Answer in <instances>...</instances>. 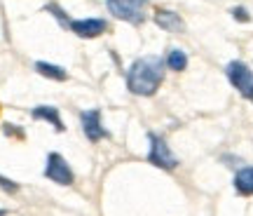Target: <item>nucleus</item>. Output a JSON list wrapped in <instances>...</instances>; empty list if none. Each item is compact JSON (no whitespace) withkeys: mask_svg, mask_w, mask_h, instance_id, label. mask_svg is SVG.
I'll return each instance as SVG.
<instances>
[{"mask_svg":"<svg viewBox=\"0 0 253 216\" xmlns=\"http://www.w3.org/2000/svg\"><path fill=\"white\" fill-rule=\"evenodd\" d=\"M45 9H47V12H52V17H54V19H56V21H59V24H61L63 28H68V26H71V19L66 17V12H63V9L59 7L56 2H49V5H47Z\"/></svg>","mask_w":253,"mask_h":216,"instance_id":"obj_13","label":"nucleus"},{"mask_svg":"<svg viewBox=\"0 0 253 216\" xmlns=\"http://www.w3.org/2000/svg\"><path fill=\"white\" fill-rule=\"evenodd\" d=\"M145 0H106V7L115 19L129 21V24H143L145 21Z\"/></svg>","mask_w":253,"mask_h":216,"instance_id":"obj_3","label":"nucleus"},{"mask_svg":"<svg viewBox=\"0 0 253 216\" xmlns=\"http://www.w3.org/2000/svg\"><path fill=\"white\" fill-rule=\"evenodd\" d=\"M232 17H235V21H242V24L251 21V14H249L246 7H232Z\"/></svg>","mask_w":253,"mask_h":216,"instance_id":"obj_15","label":"nucleus"},{"mask_svg":"<svg viewBox=\"0 0 253 216\" xmlns=\"http://www.w3.org/2000/svg\"><path fill=\"white\" fill-rule=\"evenodd\" d=\"M148 141H150V151H148V162L157 167V169L173 171L178 167V158L171 153V148L167 144V139L155 132H148Z\"/></svg>","mask_w":253,"mask_h":216,"instance_id":"obj_2","label":"nucleus"},{"mask_svg":"<svg viewBox=\"0 0 253 216\" xmlns=\"http://www.w3.org/2000/svg\"><path fill=\"white\" fill-rule=\"evenodd\" d=\"M0 188L5 190V193H9V195H14V193H19V183H17V181H12V179H7V176H2V174H0Z\"/></svg>","mask_w":253,"mask_h":216,"instance_id":"obj_14","label":"nucleus"},{"mask_svg":"<svg viewBox=\"0 0 253 216\" xmlns=\"http://www.w3.org/2000/svg\"><path fill=\"white\" fill-rule=\"evenodd\" d=\"M2 132L7 136H17V139H24V129H19V125H5Z\"/></svg>","mask_w":253,"mask_h":216,"instance_id":"obj_16","label":"nucleus"},{"mask_svg":"<svg viewBox=\"0 0 253 216\" xmlns=\"http://www.w3.org/2000/svg\"><path fill=\"white\" fill-rule=\"evenodd\" d=\"M31 117H33V120L49 122V125L54 127L56 132H66L63 120H61V113H59V108H56V106H36L33 110H31Z\"/></svg>","mask_w":253,"mask_h":216,"instance_id":"obj_9","label":"nucleus"},{"mask_svg":"<svg viewBox=\"0 0 253 216\" xmlns=\"http://www.w3.org/2000/svg\"><path fill=\"white\" fill-rule=\"evenodd\" d=\"M235 190L244 198H253V167H239L237 169Z\"/></svg>","mask_w":253,"mask_h":216,"instance_id":"obj_10","label":"nucleus"},{"mask_svg":"<svg viewBox=\"0 0 253 216\" xmlns=\"http://www.w3.org/2000/svg\"><path fill=\"white\" fill-rule=\"evenodd\" d=\"M80 125H82V134L87 136L91 144H99V141H103V139H110V132L103 127V122H101V110L99 108L82 110L80 113Z\"/></svg>","mask_w":253,"mask_h":216,"instance_id":"obj_5","label":"nucleus"},{"mask_svg":"<svg viewBox=\"0 0 253 216\" xmlns=\"http://www.w3.org/2000/svg\"><path fill=\"white\" fill-rule=\"evenodd\" d=\"M167 66L176 73L185 71V68H188V54L183 52V50H178V47L169 50V54H167Z\"/></svg>","mask_w":253,"mask_h":216,"instance_id":"obj_12","label":"nucleus"},{"mask_svg":"<svg viewBox=\"0 0 253 216\" xmlns=\"http://www.w3.org/2000/svg\"><path fill=\"white\" fill-rule=\"evenodd\" d=\"M155 24L169 33H183L185 31V24H183L181 14H176L171 9H157L155 12Z\"/></svg>","mask_w":253,"mask_h":216,"instance_id":"obj_8","label":"nucleus"},{"mask_svg":"<svg viewBox=\"0 0 253 216\" xmlns=\"http://www.w3.org/2000/svg\"><path fill=\"white\" fill-rule=\"evenodd\" d=\"M0 216H7V209H0Z\"/></svg>","mask_w":253,"mask_h":216,"instance_id":"obj_17","label":"nucleus"},{"mask_svg":"<svg viewBox=\"0 0 253 216\" xmlns=\"http://www.w3.org/2000/svg\"><path fill=\"white\" fill-rule=\"evenodd\" d=\"M78 38H99L108 31V21L99 17H89V19H71V26H68Z\"/></svg>","mask_w":253,"mask_h":216,"instance_id":"obj_7","label":"nucleus"},{"mask_svg":"<svg viewBox=\"0 0 253 216\" xmlns=\"http://www.w3.org/2000/svg\"><path fill=\"white\" fill-rule=\"evenodd\" d=\"M45 176L49 181H54L59 186H71L75 181V174H73L71 164L66 162V158L59 153H49L47 155V164H45Z\"/></svg>","mask_w":253,"mask_h":216,"instance_id":"obj_6","label":"nucleus"},{"mask_svg":"<svg viewBox=\"0 0 253 216\" xmlns=\"http://www.w3.org/2000/svg\"><path fill=\"white\" fill-rule=\"evenodd\" d=\"M225 75H227V80L232 82V87H235L244 99L253 101V71L244 61H239V59L230 61L225 66Z\"/></svg>","mask_w":253,"mask_h":216,"instance_id":"obj_4","label":"nucleus"},{"mask_svg":"<svg viewBox=\"0 0 253 216\" xmlns=\"http://www.w3.org/2000/svg\"><path fill=\"white\" fill-rule=\"evenodd\" d=\"M164 82V59L141 56L126 71V90L136 97H153Z\"/></svg>","mask_w":253,"mask_h":216,"instance_id":"obj_1","label":"nucleus"},{"mask_svg":"<svg viewBox=\"0 0 253 216\" xmlns=\"http://www.w3.org/2000/svg\"><path fill=\"white\" fill-rule=\"evenodd\" d=\"M36 71L42 75V78H49V80H56V82H63L68 80V71L63 66H56V63H49V61H36Z\"/></svg>","mask_w":253,"mask_h":216,"instance_id":"obj_11","label":"nucleus"}]
</instances>
